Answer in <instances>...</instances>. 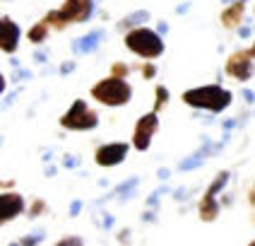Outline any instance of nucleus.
Here are the masks:
<instances>
[{
    "label": "nucleus",
    "mask_w": 255,
    "mask_h": 246,
    "mask_svg": "<svg viewBox=\"0 0 255 246\" xmlns=\"http://www.w3.org/2000/svg\"><path fill=\"white\" fill-rule=\"evenodd\" d=\"M227 72L231 77H236V80H248L251 75H253V63H251V53L248 51H239V53H234V56L229 58L227 63Z\"/></svg>",
    "instance_id": "0eeeda50"
},
{
    "label": "nucleus",
    "mask_w": 255,
    "mask_h": 246,
    "mask_svg": "<svg viewBox=\"0 0 255 246\" xmlns=\"http://www.w3.org/2000/svg\"><path fill=\"white\" fill-rule=\"evenodd\" d=\"M126 43L128 48L137 56H144V58H156L161 51H164V43L159 39V34H154L152 29H132L130 34L126 36Z\"/></svg>",
    "instance_id": "7ed1b4c3"
},
{
    "label": "nucleus",
    "mask_w": 255,
    "mask_h": 246,
    "mask_svg": "<svg viewBox=\"0 0 255 246\" xmlns=\"http://www.w3.org/2000/svg\"><path fill=\"white\" fill-rule=\"evenodd\" d=\"M128 155V145L123 143H114V145H104L97 150V164L101 167H114L121 159H126Z\"/></svg>",
    "instance_id": "1a4fd4ad"
},
{
    "label": "nucleus",
    "mask_w": 255,
    "mask_h": 246,
    "mask_svg": "<svg viewBox=\"0 0 255 246\" xmlns=\"http://www.w3.org/2000/svg\"><path fill=\"white\" fill-rule=\"evenodd\" d=\"M17 36H19L17 24H14L12 19L2 17V22H0V46H2L5 53H12L14 48H17Z\"/></svg>",
    "instance_id": "9d476101"
},
{
    "label": "nucleus",
    "mask_w": 255,
    "mask_h": 246,
    "mask_svg": "<svg viewBox=\"0 0 255 246\" xmlns=\"http://www.w3.org/2000/svg\"><path fill=\"white\" fill-rule=\"evenodd\" d=\"M253 53H255V46H253Z\"/></svg>",
    "instance_id": "6ab92c4d"
},
{
    "label": "nucleus",
    "mask_w": 255,
    "mask_h": 246,
    "mask_svg": "<svg viewBox=\"0 0 255 246\" xmlns=\"http://www.w3.org/2000/svg\"><path fill=\"white\" fill-rule=\"evenodd\" d=\"M142 72H144V77H152V75H154V68L147 65V68H142Z\"/></svg>",
    "instance_id": "dca6fc26"
},
{
    "label": "nucleus",
    "mask_w": 255,
    "mask_h": 246,
    "mask_svg": "<svg viewBox=\"0 0 255 246\" xmlns=\"http://www.w3.org/2000/svg\"><path fill=\"white\" fill-rule=\"evenodd\" d=\"M46 31H48V24L41 22V24H36V27L29 31V39H31V41H36V43H41L43 36H46Z\"/></svg>",
    "instance_id": "ddd939ff"
},
{
    "label": "nucleus",
    "mask_w": 255,
    "mask_h": 246,
    "mask_svg": "<svg viewBox=\"0 0 255 246\" xmlns=\"http://www.w3.org/2000/svg\"><path fill=\"white\" fill-rule=\"evenodd\" d=\"M227 179H229V174L224 172V174H219L217 176V181H214L212 186H210V191H207V196L202 198V205H200V217L202 220H214L217 217V201H214V196H217V191L227 184Z\"/></svg>",
    "instance_id": "6e6552de"
},
{
    "label": "nucleus",
    "mask_w": 255,
    "mask_h": 246,
    "mask_svg": "<svg viewBox=\"0 0 255 246\" xmlns=\"http://www.w3.org/2000/svg\"><path fill=\"white\" fill-rule=\"evenodd\" d=\"M114 75H116V77H123V75H128V65H121V63H118V65H114Z\"/></svg>",
    "instance_id": "2eb2a0df"
},
{
    "label": "nucleus",
    "mask_w": 255,
    "mask_h": 246,
    "mask_svg": "<svg viewBox=\"0 0 255 246\" xmlns=\"http://www.w3.org/2000/svg\"><path fill=\"white\" fill-rule=\"evenodd\" d=\"M92 14V0H65L63 10L51 12L43 22L46 24H56V27H65L70 22H85Z\"/></svg>",
    "instance_id": "20e7f679"
},
{
    "label": "nucleus",
    "mask_w": 255,
    "mask_h": 246,
    "mask_svg": "<svg viewBox=\"0 0 255 246\" xmlns=\"http://www.w3.org/2000/svg\"><path fill=\"white\" fill-rule=\"evenodd\" d=\"M183 101L190 104V106H198V109H207V111H222V109L229 106L231 94L227 89H222V87L210 85V87H198V89H188L183 94Z\"/></svg>",
    "instance_id": "f257e3e1"
},
{
    "label": "nucleus",
    "mask_w": 255,
    "mask_h": 246,
    "mask_svg": "<svg viewBox=\"0 0 255 246\" xmlns=\"http://www.w3.org/2000/svg\"><path fill=\"white\" fill-rule=\"evenodd\" d=\"M43 210V203L39 201V203H34V208H31V213H41Z\"/></svg>",
    "instance_id": "f3484780"
},
{
    "label": "nucleus",
    "mask_w": 255,
    "mask_h": 246,
    "mask_svg": "<svg viewBox=\"0 0 255 246\" xmlns=\"http://www.w3.org/2000/svg\"><path fill=\"white\" fill-rule=\"evenodd\" d=\"M253 244H255V242H253Z\"/></svg>",
    "instance_id": "aec40b11"
},
{
    "label": "nucleus",
    "mask_w": 255,
    "mask_h": 246,
    "mask_svg": "<svg viewBox=\"0 0 255 246\" xmlns=\"http://www.w3.org/2000/svg\"><path fill=\"white\" fill-rule=\"evenodd\" d=\"M22 208H24V203H22V198L17 193H5L0 198V217H2V222L5 220H12L14 215H19Z\"/></svg>",
    "instance_id": "9b49d317"
},
{
    "label": "nucleus",
    "mask_w": 255,
    "mask_h": 246,
    "mask_svg": "<svg viewBox=\"0 0 255 246\" xmlns=\"http://www.w3.org/2000/svg\"><path fill=\"white\" fill-rule=\"evenodd\" d=\"M169 99V92L164 89V87H156V101H154V109H161L164 104Z\"/></svg>",
    "instance_id": "4468645a"
},
{
    "label": "nucleus",
    "mask_w": 255,
    "mask_h": 246,
    "mask_svg": "<svg viewBox=\"0 0 255 246\" xmlns=\"http://www.w3.org/2000/svg\"><path fill=\"white\" fill-rule=\"evenodd\" d=\"M92 97L99 99L101 104H106V106H121V104H128V99H130V87H128L126 80L114 75L109 80H101L99 85H94Z\"/></svg>",
    "instance_id": "f03ea898"
},
{
    "label": "nucleus",
    "mask_w": 255,
    "mask_h": 246,
    "mask_svg": "<svg viewBox=\"0 0 255 246\" xmlns=\"http://www.w3.org/2000/svg\"><path fill=\"white\" fill-rule=\"evenodd\" d=\"M241 17H243V5H241V2H236V5H231L229 10H224V12H222V22H224L227 27H236Z\"/></svg>",
    "instance_id": "f8f14e48"
},
{
    "label": "nucleus",
    "mask_w": 255,
    "mask_h": 246,
    "mask_svg": "<svg viewBox=\"0 0 255 246\" xmlns=\"http://www.w3.org/2000/svg\"><path fill=\"white\" fill-rule=\"evenodd\" d=\"M156 126H159V118H156V114H147V116H142L140 121H137L135 138H132L137 150H147V147H149V140H152V135H154Z\"/></svg>",
    "instance_id": "423d86ee"
},
{
    "label": "nucleus",
    "mask_w": 255,
    "mask_h": 246,
    "mask_svg": "<svg viewBox=\"0 0 255 246\" xmlns=\"http://www.w3.org/2000/svg\"><path fill=\"white\" fill-rule=\"evenodd\" d=\"M60 123L70 130H87L97 126V114L92 109H87V104L82 99H77L72 104V109L60 118Z\"/></svg>",
    "instance_id": "39448f33"
},
{
    "label": "nucleus",
    "mask_w": 255,
    "mask_h": 246,
    "mask_svg": "<svg viewBox=\"0 0 255 246\" xmlns=\"http://www.w3.org/2000/svg\"><path fill=\"white\" fill-rule=\"evenodd\" d=\"M251 203L255 205V188H253V193H251Z\"/></svg>",
    "instance_id": "a211bd4d"
}]
</instances>
